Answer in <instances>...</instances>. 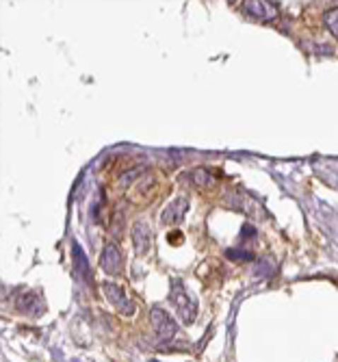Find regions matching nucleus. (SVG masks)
<instances>
[{
    "instance_id": "7ed1b4c3",
    "label": "nucleus",
    "mask_w": 338,
    "mask_h": 362,
    "mask_svg": "<svg viewBox=\"0 0 338 362\" xmlns=\"http://www.w3.org/2000/svg\"><path fill=\"white\" fill-rule=\"evenodd\" d=\"M103 291H105V298L115 306V310H120L122 315H128V317L134 315V304L130 302V298L122 286H117L115 282H105Z\"/></svg>"
},
{
    "instance_id": "9d476101",
    "label": "nucleus",
    "mask_w": 338,
    "mask_h": 362,
    "mask_svg": "<svg viewBox=\"0 0 338 362\" xmlns=\"http://www.w3.org/2000/svg\"><path fill=\"white\" fill-rule=\"evenodd\" d=\"M323 22H325V28L330 30V35H332L334 40H338V7L325 11Z\"/></svg>"
},
{
    "instance_id": "423d86ee",
    "label": "nucleus",
    "mask_w": 338,
    "mask_h": 362,
    "mask_svg": "<svg viewBox=\"0 0 338 362\" xmlns=\"http://www.w3.org/2000/svg\"><path fill=\"white\" fill-rule=\"evenodd\" d=\"M243 7L252 18L262 20V22H272L280 16L278 3H269V0H250V3H245Z\"/></svg>"
},
{
    "instance_id": "20e7f679",
    "label": "nucleus",
    "mask_w": 338,
    "mask_h": 362,
    "mask_svg": "<svg viewBox=\"0 0 338 362\" xmlns=\"http://www.w3.org/2000/svg\"><path fill=\"white\" fill-rule=\"evenodd\" d=\"M100 267H103V272L109 274V276H120L122 274V269H124V256H122V252H120V247L115 243L105 245L103 256H100Z\"/></svg>"
},
{
    "instance_id": "f257e3e1",
    "label": "nucleus",
    "mask_w": 338,
    "mask_h": 362,
    "mask_svg": "<svg viewBox=\"0 0 338 362\" xmlns=\"http://www.w3.org/2000/svg\"><path fill=\"white\" fill-rule=\"evenodd\" d=\"M169 302L174 304V308L178 310L180 319L185 323H193L197 317V302L187 293L185 284L180 280H172V288H169Z\"/></svg>"
},
{
    "instance_id": "6e6552de",
    "label": "nucleus",
    "mask_w": 338,
    "mask_h": 362,
    "mask_svg": "<svg viewBox=\"0 0 338 362\" xmlns=\"http://www.w3.org/2000/svg\"><path fill=\"white\" fill-rule=\"evenodd\" d=\"M187 211H189V200L180 195V197H176V200L163 211L161 219H163V223H167V226H176V223L182 221V217L187 215Z\"/></svg>"
},
{
    "instance_id": "0eeeda50",
    "label": "nucleus",
    "mask_w": 338,
    "mask_h": 362,
    "mask_svg": "<svg viewBox=\"0 0 338 362\" xmlns=\"http://www.w3.org/2000/svg\"><path fill=\"white\" fill-rule=\"evenodd\" d=\"M16 306L22 315H28V317H40L46 310V304L40 298V293H30V291L20 295V298L16 300Z\"/></svg>"
},
{
    "instance_id": "1a4fd4ad",
    "label": "nucleus",
    "mask_w": 338,
    "mask_h": 362,
    "mask_svg": "<svg viewBox=\"0 0 338 362\" xmlns=\"http://www.w3.org/2000/svg\"><path fill=\"white\" fill-rule=\"evenodd\" d=\"M72 252H74V272L81 276V280L85 282H91V272H89V262H87V256L83 252V247L78 243L72 245Z\"/></svg>"
},
{
    "instance_id": "39448f33",
    "label": "nucleus",
    "mask_w": 338,
    "mask_h": 362,
    "mask_svg": "<svg viewBox=\"0 0 338 362\" xmlns=\"http://www.w3.org/2000/svg\"><path fill=\"white\" fill-rule=\"evenodd\" d=\"M130 239H132V245H134V252L139 256L148 254L150 247H152V228L148 226V221H134L132 223V233H130Z\"/></svg>"
},
{
    "instance_id": "f03ea898",
    "label": "nucleus",
    "mask_w": 338,
    "mask_h": 362,
    "mask_svg": "<svg viewBox=\"0 0 338 362\" xmlns=\"http://www.w3.org/2000/svg\"><path fill=\"white\" fill-rule=\"evenodd\" d=\"M150 323L154 327V332L161 341H169V339H174L176 332H178V323L169 317L167 310H163L161 306H154L150 310Z\"/></svg>"
}]
</instances>
